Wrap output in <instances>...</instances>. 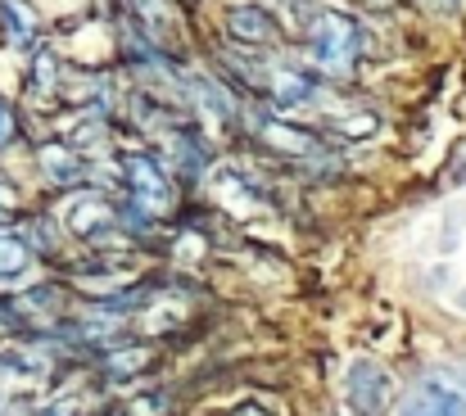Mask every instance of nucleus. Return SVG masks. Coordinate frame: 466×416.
<instances>
[{
    "label": "nucleus",
    "mask_w": 466,
    "mask_h": 416,
    "mask_svg": "<svg viewBox=\"0 0 466 416\" xmlns=\"http://www.w3.org/2000/svg\"><path fill=\"white\" fill-rule=\"evenodd\" d=\"M123 163V195L150 213H167L177 204V177L172 167L163 163V154H150V149H123L118 154Z\"/></svg>",
    "instance_id": "obj_2"
},
{
    "label": "nucleus",
    "mask_w": 466,
    "mask_h": 416,
    "mask_svg": "<svg viewBox=\"0 0 466 416\" xmlns=\"http://www.w3.org/2000/svg\"><path fill=\"white\" fill-rule=\"evenodd\" d=\"M127 18L177 59V23H172L167 0H127Z\"/></svg>",
    "instance_id": "obj_12"
},
{
    "label": "nucleus",
    "mask_w": 466,
    "mask_h": 416,
    "mask_svg": "<svg viewBox=\"0 0 466 416\" xmlns=\"http://www.w3.org/2000/svg\"><path fill=\"white\" fill-rule=\"evenodd\" d=\"M394 416H466V367L426 371Z\"/></svg>",
    "instance_id": "obj_4"
},
{
    "label": "nucleus",
    "mask_w": 466,
    "mask_h": 416,
    "mask_svg": "<svg viewBox=\"0 0 466 416\" xmlns=\"http://www.w3.org/2000/svg\"><path fill=\"white\" fill-rule=\"evenodd\" d=\"M231 416H272V412H263V403H240Z\"/></svg>",
    "instance_id": "obj_23"
},
{
    "label": "nucleus",
    "mask_w": 466,
    "mask_h": 416,
    "mask_svg": "<svg viewBox=\"0 0 466 416\" xmlns=\"http://www.w3.org/2000/svg\"><path fill=\"white\" fill-rule=\"evenodd\" d=\"M321 96H326V91H321V77H312V73L295 68V64H286V59L272 64V73H268V105H272V109L295 114V109L317 105Z\"/></svg>",
    "instance_id": "obj_9"
},
{
    "label": "nucleus",
    "mask_w": 466,
    "mask_h": 416,
    "mask_svg": "<svg viewBox=\"0 0 466 416\" xmlns=\"http://www.w3.org/2000/svg\"><path fill=\"white\" fill-rule=\"evenodd\" d=\"M36 254L27 249V240L18 231H0V285H14L32 272Z\"/></svg>",
    "instance_id": "obj_16"
},
{
    "label": "nucleus",
    "mask_w": 466,
    "mask_h": 416,
    "mask_svg": "<svg viewBox=\"0 0 466 416\" xmlns=\"http://www.w3.org/2000/svg\"><path fill=\"white\" fill-rule=\"evenodd\" d=\"M190 5H195V0H186V9H190Z\"/></svg>",
    "instance_id": "obj_26"
},
{
    "label": "nucleus",
    "mask_w": 466,
    "mask_h": 416,
    "mask_svg": "<svg viewBox=\"0 0 466 416\" xmlns=\"http://www.w3.org/2000/svg\"><path fill=\"white\" fill-rule=\"evenodd\" d=\"M36 163H41L46 181L59 186V190H82L86 177H91V158L77 154L68 140H50V145H41V149H36Z\"/></svg>",
    "instance_id": "obj_10"
},
{
    "label": "nucleus",
    "mask_w": 466,
    "mask_h": 416,
    "mask_svg": "<svg viewBox=\"0 0 466 416\" xmlns=\"http://www.w3.org/2000/svg\"><path fill=\"white\" fill-rule=\"evenodd\" d=\"M367 46H371V32L349 9H321V14H312L309 27H304V50H309L312 68L321 77H330V82L353 77L362 55H367Z\"/></svg>",
    "instance_id": "obj_1"
},
{
    "label": "nucleus",
    "mask_w": 466,
    "mask_h": 416,
    "mask_svg": "<svg viewBox=\"0 0 466 416\" xmlns=\"http://www.w3.org/2000/svg\"><path fill=\"white\" fill-rule=\"evenodd\" d=\"M155 362L158 353L150 344H118L100 358V371H105V380H132V376H146Z\"/></svg>",
    "instance_id": "obj_14"
},
{
    "label": "nucleus",
    "mask_w": 466,
    "mask_h": 416,
    "mask_svg": "<svg viewBox=\"0 0 466 416\" xmlns=\"http://www.w3.org/2000/svg\"><path fill=\"white\" fill-rule=\"evenodd\" d=\"M213 158H218L213 145L204 140V132H199L195 123H186V127H177V132L163 137V163H167L172 177L186 181V186H199L204 172L213 167Z\"/></svg>",
    "instance_id": "obj_8"
},
{
    "label": "nucleus",
    "mask_w": 466,
    "mask_h": 416,
    "mask_svg": "<svg viewBox=\"0 0 466 416\" xmlns=\"http://www.w3.org/2000/svg\"><path fill=\"white\" fill-rule=\"evenodd\" d=\"M64 222H68V231H73L82 245H91V249H118V245H127V240H132V236L123 231L118 199L96 195V190L73 195V204H68Z\"/></svg>",
    "instance_id": "obj_3"
},
{
    "label": "nucleus",
    "mask_w": 466,
    "mask_h": 416,
    "mask_svg": "<svg viewBox=\"0 0 466 416\" xmlns=\"http://www.w3.org/2000/svg\"><path fill=\"white\" fill-rule=\"evenodd\" d=\"M213 186H218V199L231 204V208H240V213H254V208L268 204V190L254 177H245L240 167H218L213 172Z\"/></svg>",
    "instance_id": "obj_13"
},
{
    "label": "nucleus",
    "mask_w": 466,
    "mask_h": 416,
    "mask_svg": "<svg viewBox=\"0 0 466 416\" xmlns=\"http://www.w3.org/2000/svg\"><path fill=\"white\" fill-rule=\"evenodd\" d=\"M458 308H462V312H466V285H462V289H458Z\"/></svg>",
    "instance_id": "obj_25"
},
{
    "label": "nucleus",
    "mask_w": 466,
    "mask_h": 416,
    "mask_svg": "<svg viewBox=\"0 0 466 416\" xmlns=\"http://www.w3.org/2000/svg\"><path fill=\"white\" fill-rule=\"evenodd\" d=\"M27 91H32V100L41 105V100H55L59 91H64V77H59V55L50 50V46H41L36 55H32V77H27Z\"/></svg>",
    "instance_id": "obj_15"
},
{
    "label": "nucleus",
    "mask_w": 466,
    "mask_h": 416,
    "mask_svg": "<svg viewBox=\"0 0 466 416\" xmlns=\"http://www.w3.org/2000/svg\"><path fill=\"white\" fill-rule=\"evenodd\" d=\"M344 399L358 416H385L394 403V376L376 358H358L344 371Z\"/></svg>",
    "instance_id": "obj_6"
},
{
    "label": "nucleus",
    "mask_w": 466,
    "mask_h": 416,
    "mask_svg": "<svg viewBox=\"0 0 466 416\" xmlns=\"http://www.w3.org/2000/svg\"><path fill=\"white\" fill-rule=\"evenodd\" d=\"M466 231V204H453L449 208V218H444V227H440V249L444 254H453L458 249V240H462Z\"/></svg>",
    "instance_id": "obj_19"
},
{
    "label": "nucleus",
    "mask_w": 466,
    "mask_h": 416,
    "mask_svg": "<svg viewBox=\"0 0 466 416\" xmlns=\"http://www.w3.org/2000/svg\"><path fill=\"white\" fill-rule=\"evenodd\" d=\"M14 204H18V190H14V181H9V186L0 181V213H9Z\"/></svg>",
    "instance_id": "obj_22"
},
{
    "label": "nucleus",
    "mask_w": 466,
    "mask_h": 416,
    "mask_svg": "<svg viewBox=\"0 0 466 416\" xmlns=\"http://www.w3.org/2000/svg\"><path fill=\"white\" fill-rule=\"evenodd\" d=\"M249 123H254V140L263 145V149H272V154H286V158H317V154H330V145L321 132H312V127H299L295 118H286L281 109H272V105H263V109H254L249 114Z\"/></svg>",
    "instance_id": "obj_5"
},
{
    "label": "nucleus",
    "mask_w": 466,
    "mask_h": 416,
    "mask_svg": "<svg viewBox=\"0 0 466 416\" xmlns=\"http://www.w3.org/2000/svg\"><path fill=\"white\" fill-rule=\"evenodd\" d=\"M0 32L9 50H41V14L32 0H0Z\"/></svg>",
    "instance_id": "obj_11"
},
{
    "label": "nucleus",
    "mask_w": 466,
    "mask_h": 416,
    "mask_svg": "<svg viewBox=\"0 0 466 416\" xmlns=\"http://www.w3.org/2000/svg\"><path fill=\"white\" fill-rule=\"evenodd\" d=\"M222 27H227V36L236 41V46H245V50H277L281 46V23H277V14L263 5V0H240V5H231L227 14H222Z\"/></svg>",
    "instance_id": "obj_7"
},
{
    "label": "nucleus",
    "mask_w": 466,
    "mask_h": 416,
    "mask_svg": "<svg viewBox=\"0 0 466 416\" xmlns=\"http://www.w3.org/2000/svg\"><path fill=\"white\" fill-rule=\"evenodd\" d=\"M18 140H23V123H18V109H14V105H9V100L0 96V154H5V149H14Z\"/></svg>",
    "instance_id": "obj_20"
},
{
    "label": "nucleus",
    "mask_w": 466,
    "mask_h": 416,
    "mask_svg": "<svg viewBox=\"0 0 466 416\" xmlns=\"http://www.w3.org/2000/svg\"><path fill=\"white\" fill-rule=\"evenodd\" d=\"M421 5H431V9H453L458 0H421Z\"/></svg>",
    "instance_id": "obj_24"
},
{
    "label": "nucleus",
    "mask_w": 466,
    "mask_h": 416,
    "mask_svg": "<svg viewBox=\"0 0 466 416\" xmlns=\"http://www.w3.org/2000/svg\"><path fill=\"white\" fill-rule=\"evenodd\" d=\"M137 403H141V408H137V412L141 416H150V412H167V390H158V394H146V399H137Z\"/></svg>",
    "instance_id": "obj_21"
},
{
    "label": "nucleus",
    "mask_w": 466,
    "mask_h": 416,
    "mask_svg": "<svg viewBox=\"0 0 466 416\" xmlns=\"http://www.w3.org/2000/svg\"><path fill=\"white\" fill-rule=\"evenodd\" d=\"M114 137V123L109 118H96V114H82L73 127H68V145L77 149V154H105V145Z\"/></svg>",
    "instance_id": "obj_17"
},
{
    "label": "nucleus",
    "mask_w": 466,
    "mask_h": 416,
    "mask_svg": "<svg viewBox=\"0 0 466 416\" xmlns=\"http://www.w3.org/2000/svg\"><path fill=\"white\" fill-rule=\"evenodd\" d=\"M18 236L27 240V249L36 259H59V227H55V218H23Z\"/></svg>",
    "instance_id": "obj_18"
}]
</instances>
